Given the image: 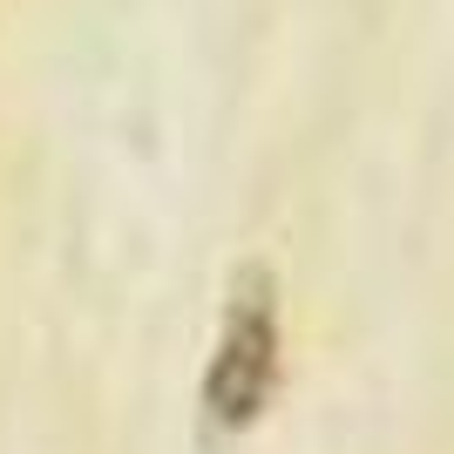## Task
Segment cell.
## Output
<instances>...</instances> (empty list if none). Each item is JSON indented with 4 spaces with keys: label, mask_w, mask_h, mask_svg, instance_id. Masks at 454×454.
Instances as JSON below:
<instances>
[{
    "label": "cell",
    "mask_w": 454,
    "mask_h": 454,
    "mask_svg": "<svg viewBox=\"0 0 454 454\" xmlns=\"http://www.w3.org/2000/svg\"><path fill=\"white\" fill-rule=\"evenodd\" d=\"M278 387V292L271 271L245 265L231 285V312L217 333V360L204 373V407L217 427H251Z\"/></svg>",
    "instance_id": "cell-1"
}]
</instances>
